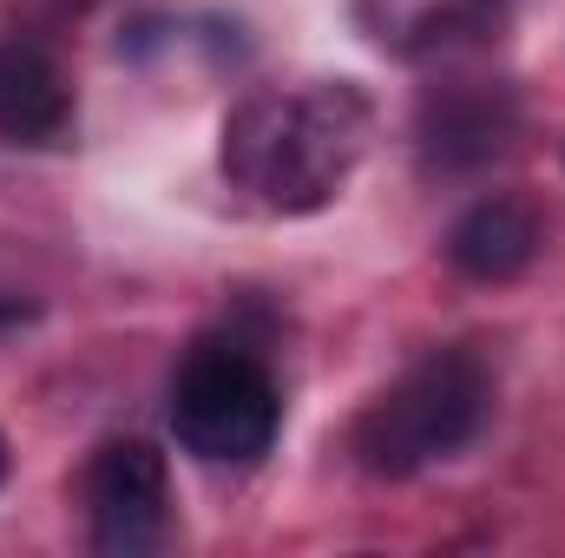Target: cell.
<instances>
[{
    "label": "cell",
    "instance_id": "1",
    "mask_svg": "<svg viewBox=\"0 0 565 558\" xmlns=\"http://www.w3.org/2000/svg\"><path fill=\"white\" fill-rule=\"evenodd\" d=\"M369 151V99L335 86L257 93L224 119V178L270 211H322Z\"/></svg>",
    "mask_w": 565,
    "mask_h": 558
},
{
    "label": "cell",
    "instance_id": "2",
    "mask_svg": "<svg viewBox=\"0 0 565 558\" xmlns=\"http://www.w3.org/2000/svg\"><path fill=\"white\" fill-rule=\"evenodd\" d=\"M493 401V382L480 368V355L467 348H434L427 362H415L388 395H375L349 447H355V466L375 473V480H408L434 460L460 453Z\"/></svg>",
    "mask_w": 565,
    "mask_h": 558
},
{
    "label": "cell",
    "instance_id": "3",
    "mask_svg": "<svg viewBox=\"0 0 565 558\" xmlns=\"http://www.w3.org/2000/svg\"><path fill=\"white\" fill-rule=\"evenodd\" d=\"M282 427V395L270 362L237 335H204L171 382V433L204 466H250Z\"/></svg>",
    "mask_w": 565,
    "mask_h": 558
},
{
    "label": "cell",
    "instance_id": "4",
    "mask_svg": "<svg viewBox=\"0 0 565 558\" xmlns=\"http://www.w3.org/2000/svg\"><path fill=\"white\" fill-rule=\"evenodd\" d=\"M86 519L93 552L145 558L171 533V466L151 440H106L86 460Z\"/></svg>",
    "mask_w": 565,
    "mask_h": 558
},
{
    "label": "cell",
    "instance_id": "5",
    "mask_svg": "<svg viewBox=\"0 0 565 558\" xmlns=\"http://www.w3.org/2000/svg\"><path fill=\"white\" fill-rule=\"evenodd\" d=\"M520 132V106L507 86H440L422 106V144L440 171H473L500 158Z\"/></svg>",
    "mask_w": 565,
    "mask_h": 558
},
{
    "label": "cell",
    "instance_id": "6",
    "mask_svg": "<svg viewBox=\"0 0 565 558\" xmlns=\"http://www.w3.org/2000/svg\"><path fill=\"white\" fill-rule=\"evenodd\" d=\"M540 244H546V224L526 197H480L454 217L447 264L473 282H507L540 257Z\"/></svg>",
    "mask_w": 565,
    "mask_h": 558
},
{
    "label": "cell",
    "instance_id": "7",
    "mask_svg": "<svg viewBox=\"0 0 565 558\" xmlns=\"http://www.w3.org/2000/svg\"><path fill=\"white\" fill-rule=\"evenodd\" d=\"M73 93L40 46H0V132L13 144H46L66 132Z\"/></svg>",
    "mask_w": 565,
    "mask_h": 558
},
{
    "label": "cell",
    "instance_id": "8",
    "mask_svg": "<svg viewBox=\"0 0 565 558\" xmlns=\"http://www.w3.org/2000/svg\"><path fill=\"white\" fill-rule=\"evenodd\" d=\"M0 480H7V440H0Z\"/></svg>",
    "mask_w": 565,
    "mask_h": 558
}]
</instances>
